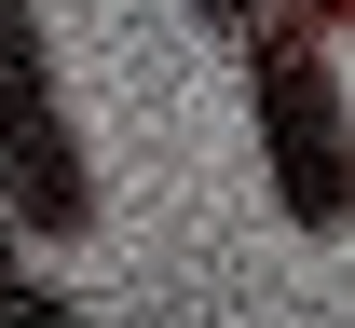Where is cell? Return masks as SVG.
<instances>
[{"mask_svg": "<svg viewBox=\"0 0 355 328\" xmlns=\"http://www.w3.org/2000/svg\"><path fill=\"white\" fill-rule=\"evenodd\" d=\"M0 219L28 246L96 233V164H83V123L55 96V42H42L28 0H0Z\"/></svg>", "mask_w": 355, "mask_h": 328, "instance_id": "2", "label": "cell"}, {"mask_svg": "<svg viewBox=\"0 0 355 328\" xmlns=\"http://www.w3.org/2000/svg\"><path fill=\"white\" fill-rule=\"evenodd\" d=\"M191 14H205V28H219V42H246V28H260L273 0H191Z\"/></svg>", "mask_w": 355, "mask_h": 328, "instance_id": "4", "label": "cell"}, {"mask_svg": "<svg viewBox=\"0 0 355 328\" xmlns=\"http://www.w3.org/2000/svg\"><path fill=\"white\" fill-rule=\"evenodd\" d=\"M246 110H260V178L301 233H342L355 219V110H342V69H328V28L301 0H273L246 28Z\"/></svg>", "mask_w": 355, "mask_h": 328, "instance_id": "1", "label": "cell"}, {"mask_svg": "<svg viewBox=\"0 0 355 328\" xmlns=\"http://www.w3.org/2000/svg\"><path fill=\"white\" fill-rule=\"evenodd\" d=\"M14 287H28V260H14V219H0V301H14Z\"/></svg>", "mask_w": 355, "mask_h": 328, "instance_id": "5", "label": "cell"}, {"mask_svg": "<svg viewBox=\"0 0 355 328\" xmlns=\"http://www.w3.org/2000/svg\"><path fill=\"white\" fill-rule=\"evenodd\" d=\"M0 328H83V315H69L55 287H14V301H0Z\"/></svg>", "mask_w": 355, "mask_h": 328, "instance_id": "3", "label": "cell"}, {"mask_svg": "<svg viewBox=\"0 0 355 328\" xmlns=\"http://www.w3.org/2000/svg\"><path fill=\"white\" fill-rule=\"evenodd\" d=\"M301 14H314V28H355V0H301Z\"/></svg>", "mask_w": 355, "mask_h": 328, "instance_id": "6", "label": "cell"}]
</instances>
